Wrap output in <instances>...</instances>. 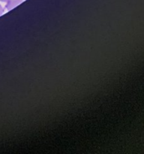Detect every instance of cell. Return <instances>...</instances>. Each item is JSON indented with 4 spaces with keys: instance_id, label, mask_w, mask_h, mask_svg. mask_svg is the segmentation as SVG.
<instances>
[{
    "instance_id": "obj_1",
    "label": "cell",
    "mask_w": 144,
    "mask_h": 154,
    "mask_svg": "<svg viewBox=\"0 0 144 154\" xmlns=\"http://www.w3.org/2000/svg\"><path fill=\"white\" fill-rule=\"evenodd\" d=\"M25 0H10L7 2V5H6L5 8L8 9V10H10V9L14 8L16 6H17L18 5L21 4L22 2H24Z\"/></svg>"
},
{
    "instance_id": "obj_2",
    "label": "cell",
    "mask_w": 144,
    "mask_h": 154,
    "mask_svg": "<svg viewBox=\"0 0 144 154\" xmlns=\"http://www.w3.org/2000/svg\"><path fill=\"white\" fill-rule=\"evenodd\" d=\"M3 11H4V10H3L2 7L1 6V5H0V16H1L2 14H3Z\"/></svg>"
},
{
    "instance_id": "obj_3",
    "label": "cell",
    "mask_w": 144,
    "mask_h": 154,
    "mask_svg": "<svg viewBox=\"0 0 144 154\" xmlns=\"http://www.w3.org/2000/svg\"><path fill=\"white\" fill-rule=\"evenodd\" d=\"M1 2H8V1H10V0H0Z\"/></svg>"
}]
</instances>
